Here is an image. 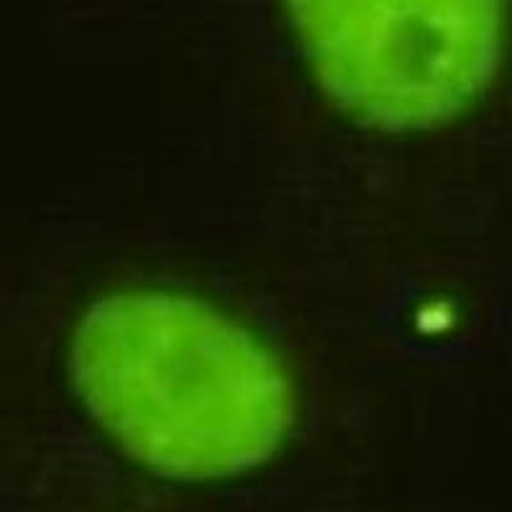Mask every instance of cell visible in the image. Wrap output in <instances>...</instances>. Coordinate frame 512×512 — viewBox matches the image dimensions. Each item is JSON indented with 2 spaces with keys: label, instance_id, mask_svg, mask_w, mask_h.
Wrapping results in <instances>:
<instances>
[{
  "label": "cell",
  "instance_id": "1",
  "mask_svg": "<svg viewBox=\"0 0 512 512\" xmlns=\"http://www.w3.org/2000/svg\"><path fill=\"white\" fill-rule=\"evenodd\" d=\"M72 374L118 446L167 477L262 464L295 410L280 359L249 328L177 292H118L93 305L77 326Z\"/></svg>",
  "mask_w": 512,
  "mask_h": 512
},
{
  "label": "cell",
  "instance_id": "2",
  "mask_svg": "<svg viewBox=\"0 0 512 512\" xmlns=\"http://www.w3.org/2000/svg\"><path fill=\"white\" fill-rule=\"evenodd\" d=\"M315 77L377 128L459 116L492 80L502 0H285Z\"/></svg>",
  "mask_w": 512,
  "mask_h": 512
}]
</instances>
